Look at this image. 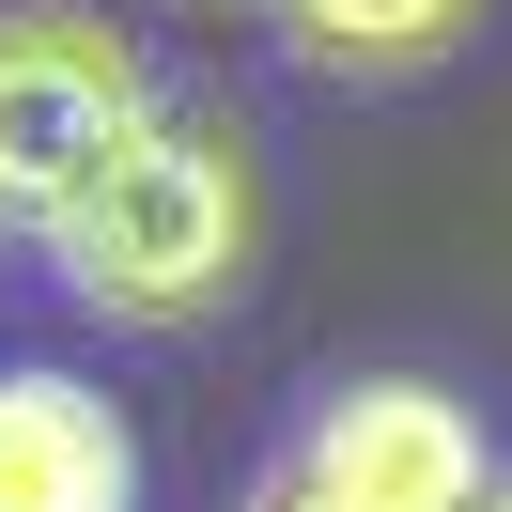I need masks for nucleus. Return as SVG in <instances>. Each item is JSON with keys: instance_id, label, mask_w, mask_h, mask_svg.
<instances>
[{"instance_id": "nucleus-1", "label": "nucleus", "mask_w": 512, "mask_h": 512, "mask_svg": "<svg viewBox=\"0 0 512 512\" xmlns=\"http://www.w3.org/2000/svg\"><path fill=\"white\" fill-rule=\"evenodd\" d=\"M249 249H264L249 140H233V109H171V94L140 109V125L109 140V171L47 218V280L94 326H140V342L218 326L233 295H249Z\"/></svg>"}, {"instance_id": "nucleus-5", "label": "nucleus", "mask_w": 512, "mask_h": 512, "mask_svg": "<svg viewBox=\"0 0 512 512\" xmlns=\"http://www.w3.org/2000/svg\"><path fill=\"white\" fill-rule=\"evenodd\" d=\"M264 16H280V47H295L311 78H342V94H404V78L466 63L497 0H264Z\"/></svg>"}, {"instance_id": "nucleus-6", "label": "nucleus", "mask_w": 512, "mask_h": 512, "mask_svg": "<svg viewBox=\"0 0 512 512\" xmlns=\"http://www.w3.org/2000/svg\"><path fill=\"white\" fill-rule=\"evenodd\" d=\"M233 512H326V497H311V481H295V466H264V481H249V497H233Z\"/></svg>"}, {"instance_id": "nucleus-3", "label": "nucleus", "mask_w": 512, "mask_h": 512, "mask_svg": "<svg viewBox=\"0 0 512 512\" xmlns=\"http://www.w3.org/2000/svg\"><path fill=\"white\" fill-rule=\"evenodd\" d=\"M295 481L326 512H466L497 466H481V419L435 373H342L295 435Z\"/></svg>"}, {"instance_id": "nucleus-4", "label": "nucleus", "mask_w": 512, "mask_h": 512, "mask_svg": "<svg viewBox=\"0 0 512 512\" xmlns=\"http://www.w3.org/2000/svg\"><path fill=\"white\" fill-rule=\"evenodd\" d=\"M0 512H140V435L78 373H0Z\"/></svg>"}, {"instance_id": "nucleus-2", "label": "nucleus", "mask_w": 512, "mask_h": 512, "mask_svg": "<svg viewBox=\"0 0 512 512\" xmlns=\"http://www.w3.org/2000/svg\"><path fill=\"white\" fill-rule=\"evenodd\" d=\"M156 109V63L140 32H109V0H0V233L63 218L109 171V140Z\"/></svg>"}, {"instance_id": "nucleus-7", "label": "nucleus", "mask_w": 512, "mask_h": 512, "mask_svg": "<svg viewBox=\"0 0 512 512\" xmlns=\"http://www.w3.org/2000/svg\"><path fill=\"white\" fill-rule=\"evenodd\" d=\"M466 512H512V466H497V481H481V497H466Z\"/></svg>"}]
</instances>
